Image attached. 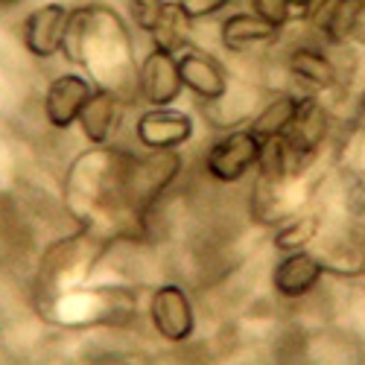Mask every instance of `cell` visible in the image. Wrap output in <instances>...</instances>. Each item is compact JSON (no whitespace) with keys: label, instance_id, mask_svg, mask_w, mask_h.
I'll return each instance as SVG.
<instances>
[{"label":"cell","instance_id":"obj_10","mask_svg":"<svg viewBox=\"0 0 365 365\" xmlns=\"http://www.w3.org/2000/svg\"><path fill=\"white\" fill-rule=\"evenodd\" d=\"M324 272H327V263L322 257L310 255L307 249L287 252L278 260L275 272H272V287H275V292L284 298H304L319 287Z\"/></svg>","mask_w":365,"mask_h":365},{"label":"cell","instance_id":"obj_11","mask_svg":"<svg viewBox=\"0 0 365 365\" xmlns=\"http://www.w3.org/2000/svg\"><path fill=\"white\" fill-rule=\"evenodd\" d=\"M178 73H181L185 88L193 91V94L205 103L222 100L225 91H228V73L210 53L185 50L178 56Z\"/></svg>","mask_w":365,"mask_h":365},{"label":"cell","instance_id":"obj_3","mask_svg":"<svg viewBox=\"0 0 365 365\" xmlns=\"http://www.w3.org/2000/svg\"><path fill=\"white\" fill-rule=\"evenodd\" d=\"M181 170V158L175 155V149H161L152 152L146 158H132L129 164V202L135 207V214L143 210L161 196L173 185V178Z\"/></svg>","mask_w":365,"mask_h":365},{"label":"cell","instance_id":"obj_17","mask_svg":"<svg viewBox=\"0 0 365 365\" xmlns=\"http://www.w3.org/2000/svg\"><path fill=\"white\" fill-rule=\"evenodd\" d=\"M190 24L193 18L185 12V6L178 4H164L161 18L152 29V38H155V47H164L170 53H185L190 44Z\"/></svg>","mask_w":365,"mask_h":365},{"label":"cell","instance_id":"obj_20","mask_svg":"<svg viewBox=\"0 0 365 365\" xmlns=\"http://www.w3.org/2000/svg\"><path fill=\"white\" fill-rule=\"evenodd\" d=\"M164 4H167V0H129L135 26L152 36V29H155V24H158V18H161Z\"/></svg>","mask_w":365,"mask_h":365},{"label":"cell","instance_id":"obj_13","mask_svg":"<svg viewBox=\"0 0 365 365\" xmlns=\"http://www.w3.org/2000/svg\"><path fill=\"white\" fill-rule=\"evenodd\" d=\"M278 36H281V29L272 26L269 21H263L255 12H237V15L225 18V24H222V44L231 53H242V50L275 44Z\"/></svg>","mask_w":365,"mask_h":365},{"label":"cell","instance_id":"obj_8","mask_svg":"<svg viewBox=\"0 0 365 365\" xmlns=\"http://www.w3.org/2000/svg\"><path fill=\"white\" fill-rule=\"evenodd\" d=\"M307 24L330 44H345L365 15V0H316L304 9Z\"/></svg>","mask_w":365,"mask_h":365},{"label":"cell","instance_id":"obj_9","mask_svg":"<svg viewBox=\"0 0 365 365\" xmlns=\"http://www.w3.org/2000/svg\"><path fill=\"white\" fill-rule=\"evenodd\" d=\"M94 94V85L79 73H62L56 76L44 94V117L53 129H68L79 120V111L85 108L88 97Z\"/></svg>","mask_w":365,"mask_h":365},{"label":"cell","instance_id":"obj_16","mask_svg":"<svg viewBox=\"0 0 365 365\" xmlns=\"http://www.w3.org/2000/svg\"><path fill=\"white\" fill-rule=\"evenodd\" d=\"M298 106H301V97L295 94H278L275 100H269L252 120V132L266 140V138H278V135H287V129L292 126V120L298 114Z\"/></svg>","mask_w":365,"mask_h":365},{"label":"cell","instance_id":"obj_1","mask_svg":"<svg viewBox=\"0 0 365 365\" xmlns=\"http://www.w3.org/2000/svg\"><path fill=\"white\" fill-rule=\"evenodd\" d=\"M129 164L132 155L120 149H94L82 155L68 175V205L82 199V205L71 207L76 220H111L123 222L135 214L129 202Z\"/></svg>","mask_w":365,"mask_h":365},{"label":"cell","instance_id":"obj_12","mask_svg":"<svg viewBox=\"0 0 365 365\" xmlns=\"http://www.w3.org/2000/svg\"><path fill=\"white\" fill-rule=\"evenodd\" d=\"M330 132V114L327 108L319 103V97H301L298 114L292 120V126L287 129V140L289 146L304 158H313L319 146L324 143Z\"/></svg>","mask_w":365,"mask_h":365},{"label":"cell","instance_id":"obj_14","mask_svg":"<svg viewBox=\"0 0 365 365\" xmlns=\"http://www.w3.org/2000/svg\"><path fill=\"white\" fill-rule=\"evenodd\" d=\"M117 94L114 91H108V88H97L94 94L88 97V103H85V108L79 111V129H82V135L94 143V146H103L108 138H111V132H114V123H117Z\"/></svg>","mask_w":365,"mask_h":365},{"label":"cell","instance_id":"obj_15","mask_svg":"<svg viewBox=\"0 0 365 365\" xmlns=\"http://www.w3.org/2000/svg\"><path fill=\"white\" fill-rule=\"evenodd\" d=\"M287 68L295 79H301L304 85H310L316 91H330L339 82L336 65H333L330 58L316 47H295L287 58Z\"/></svg>","mask_w":365,"mask_h":365},{"label":"cell","instance_id":"obj_4","mask_svg":"<svg viewBox=\"0 0 365 365\" xmlns=\"http://www.w3.org/2000/svg\"><path fill=\"white\" fill-rule=\"evenodd\" d=\"M149 319L152 327L161 339L167 342H187L196 330V316H193V304L187 292L178 284H164L152 292L149 298Z\"/></svg>","mask_w":365,"mask_h":365},{"label":"cell","instance_id":"obj_2","mask_svg":"<svg viewBox=\"0 0 365 365\" xmlns=\"http://www.w3.org/2000/svg\"><path fill=\"white\" fill-rule=\"evenodd\" d=\"M260 146H263V140L252 129H237V132L214 140V146H210L205 155V170L217 181H222V185H234V181H240L249 170L257 167Z\"/></svg>","mask_w":365,"mask_h":365},{"label":"cell","instance_id":"obj_18","mask_svg":"<svg viewBox=\"0 0 365 365\" xmlns=\"http://www.w3.org/2000/svg\"><path fill=\"white\" fill-rule=\"evenodd\" d=\"M319 231H322V217H319V214L295 217V220H289V222L275 234V249H278L281 255H287V252H301V249H307L310 242L316 240Z\"/></svg>","mask_w":365,"mask_h":365},{"label":"cell","instance_id":"obj_6","mask_svg":"<svg viewBox=\"0 0 365 365\" xmlns=\"http://www.w3.org/2000/svg\"><path fill=\"white\" fill-rule=\"evenodd\" d=\"M71 24V9L65 4H44L24 21V44L36 58H50L62 53Z\"/></svg>","mask_w":365,"mask_h":365},{"label":"cell","instance_id":"obj_19","mask_svg":"<svg viewBox=\"0 0 365 365\" xmlns=\"http://www.w3.org/2000/svg\"><path fill=\"white\" fill-rule=\"evenodd\" d=\"M252 9H255V15H260L263 21H269L278 29H284L292 21V12H295L292 0H252Z\"/></svg>","mask_w":365,"mask_h":365},{"label":"cell","instance_id":"obj_21","mask_svg":"<svg viewBox=\"0 0 365 365\" xmlns=\"http://www.w3.org/2000/svg\"><path fill=\"white\" fill-rule=\"evenodd\" d=\"M178 4L185 6V12L193 21H202V18H210V15H217L220 9H225L231 0H178Z\"/></svg>","mask_w":365,"mask_h":365},{"label":"cell","instance_id":"obj_22","mask_svg":"<svg viewBox=\"0 0 365 365\" xmlns=\"http://www.w3.org/2000/svg\"><path fill=\"white\" fill-rule=\"evenodd\" d=\"M310 4H316V0H292V6H295V9H307Z\"/></svg>","mask_w":365,"mask_h":365},{"label":"cell","instance_id":"obj_7","mask_svg":"<svg viewBox=\"0 0 365 365\" xmlns=\"http://www.w3.org/2000/svg\"><path fill=\"white\" fill-rule=\"evenodd\" d=\"M135 135L140 140V146L161 152V149H178L181 143H187L193 135V120L190 114L170 108V106H158L149 108L146 114H140Z\"/></svg>","mask_w":365,"mask_h":365},{"label":"cell","instance_id":"obj_5","mask_svg":"<svg viewBox=\"0 0 365 365\" xmlns=\"http://www.w3.org/2000/svg\"><path fill=\"white\" fill-rule=\"evenodd\" d=\"M138 91L152 108L173 106L185 91V82L178 73V56L164 47H152L138 71Z\"/></svg>","mask_w":365,"mask_h":365}]
</instances>
